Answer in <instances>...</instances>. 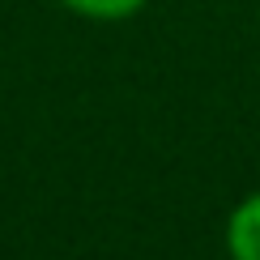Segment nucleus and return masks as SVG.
<instances>
[{"label":"nucleus","mask_w":260,"mask_h":260,"mask_svg":"<svg viewBox=\"0 0 260 260\" xmlns=\"http://www.w3.org/2000/svg\"><path fill=\"white\" fill-rule=\"evenodd\" d=\"M226 256L231 260H260V188L231 209L226 218Z\"/></svg>","instance_id":"obj_1"},{"label":"nucleus","mask_w":260,"mask_h":260,"mask_svg":"<svg viewBox=\"0 0 260 260\" xmlns=\"http://www.w3.org/2000/svg\"><path fill=\"white\" fill-rule=\"evenodd\" d=\"M60 5L69 9V13H77L81 21H103V26H111V21L137 17L149 0H60Z\"/></svg>","instance_id":"obj_2"}]
</instances>
